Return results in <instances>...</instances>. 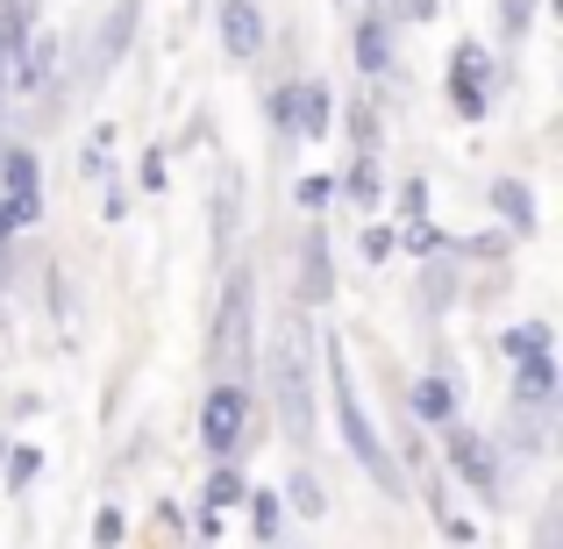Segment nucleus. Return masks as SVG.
Wrapping results in <instances>:
<instances>
[{
  "mask_svg": "<svg viewBox=\"0 0 563 549\" xmlns=\"http://www.w3.org/2000/svg\"><path fill=\"white\" fill-rule=\"evenodd\" d=\"M335 8H357V0H335Z\"/></svg>",
  "mask_w": 563,
  "mask_h": 549,
  "instance_id": "c9c22d12",
  "label": "nucleus"
},
{
  "mask_svg": "<svg viewBox=\"0 0 563 549\" xmlns=\"http://www.w3.org/2000/svg\"><path fill=\"white\" fill-rule=\"evenodd\" d=\"M136 29H143V0H114V8L93 22V36H86V57H79V72H71V86H93V79H108V72L129 57Z\"/></svg>",
  "mask_w": 563,
  "mask_h": 549,
  "instance_id": "423d86ee",
  "label": "nucleus"
},
{
  "mask_svg": "<svg viewBox=\"0 0 563 549\" xmlns=\"http://www.w3.org/2000/svg\"><path fill=\"white\" fill-rule=\"evenodd\" d=\"M393 250H399V229H393V221H372V229H364V257L393 264Z\"/></svg>",
  "mask_w": 563,
  "mask_h": 549,
  "instance_id": "c756f323",
  "label": "nucleus"
},
{
  "mask_svg": "<svg viewBox=\"0 0 563 549\" xmlns=\"http://www.w3.org/2000/svg\"><path fill=\"white\" fill-rule=\"evenodd\" d=\"M143 193H165V143L143 151Z\"/></svg>",
  "mask_w": 563,
  "mask_h": 549,
  "instance_id": "473e14b6",
  "label": "nucleus"
},
{
  "mask_svg": "<svg viewBox=\"0 0 563 549\" xmlns=\"http://www.w3.org/2000/svg\"><path fill=\"white\" fill-rule=\"evenodd\" d=\"M108 151H114V129H93V136H86V151H79V172H86V179H114Z\"/></svg>",
  "mask_w": 563,
  "mask_h": 549,
  "instance_id": "c85d7f7f",
  "label": "nucleus"
},
{
  "mask_svg": "<svg viewBox=\"0 0 563 549\" xmlns=\"http://www.w3.org/2000/svg\"><path fill=\"white\" fill-rule=\"evenodd\" d=\"M257 358V278L243 264H221V300L207 321V371L214 378H250Z\"/></svg>",
  "mask_w": 563,
  "mask_h": 549,
  "instance_id": "f03ea898",
  "label": "nucleus"
},
{
  "mask_svg": "<svg viewBox=\"0 0 563 549\" xmlns=\"http://www.w3.org/2000/svg\"><path fill=\"white\" fill-rule=\"evenodd\" d=\"M264 129H272L278 151H292V79L264 86Z\"/></svg>",
  "mask_w": 563,
  "mask_h": 549,
  "instance_id": "b1692460",
  "label": "nucleus"
},
{
  "mask_svg": "<svg viewBox=\"0 0 563 549\" xmlns=\"http://www.w3.org/2000/svg\"><path fill=\"white\" fill-rule=\"evenodd\" d=\"M0 464H8V493H29V485H36V471H43V450H36V442H8V450H0Z\"/></svg>",
  "mask_w": 563,
  "mask_h": 549,
  "instance_id": "393cba45",
  "label": "nucleus"
},
{
  "mask_svg": "<svg viewBox=\"0 0 563 549\" xmlns=\"http://www.w3.org/2000/svg\"><path fill=\"white\" fill-rule=\"evenodd\" d=\"M435 436H442V464H450L456 479H464L471 493H478V507H485V514H507V479H499V442H493V436H478V428H471L464 414H456V421H442Z\"/></svg>",
  "mask_w": 563,
  "mask_h": 549,
  "instance_id": "20e7f679",
  "label": "nucleus"
},
{
  "mask_svg": "<svg viewBox=\"0 0 563 549\" xmlns=\"http://www.w3.org/2000/svg\"><path fill=\"white\" fill-rule=\"evenodd\" d=\"M335 122H343V136H350V151H357V157H378V136H385L378 94H357L350 108H335Z\"/></svg>",
  "mask_w": 563,
  "mask_h": 549,
  "instance_id": "a211bd4d",
  "label": "nucleus"
},
{
  "mask_svg": "<svg viewBox=\"0 0 563 549\" xmlns=\"http://www.w3.org/2000/svg\"><path fill=\"white\" fill-rule=\"evenodd\" d=\"M243 493H250V485H243V464H207V485H200V514H214V521H221L229 507H243Z\"/></svg>",
  "mask_w": 563,
  "mask_h": 549,
  "instance_id": "aec40b11",
  "label": "nucleus"
},
{
  "mask_svg": "<svg viewBox=\"0 0 563 549\" xmlns=\"http://www.w3.org/2000/svg\"><path fill=\"white\" fill-rule=\"evenodd\" d=\"M0 151H8V143H0Z\"/></svg>",
  "mask_w": 563,
  "mask_h": 549,
  "instance_id": "e433bc0d",
  "label": "nucleus"
},
{
  "mask_svg": "<svg viewBox=\"0 0 563 549\" xmlns=\"http://www.w3.org/2000/svg\"><path fill=\"white\" fill-rule=\"evenodd\" d=\"M435 528H442V536H450V542H471V536H478V528H471L464 514H435Z\"/></svg>",
  "mask_w": 563,
  "mask_h": 549,
  "instance_id": "72a5a7b5",
  "label": "nucleus"
},
{
  "mask_svg": "<svg viewBox=\"0 0 563 549\" xmlns=\"http://www.w3.org/2000/svg\"><path fill=\"white\" fill-rule=\"evenodd\" d=\"M442 94H450L456 122H485V114H493V57H485V43H456L450 51Z\"/></svg>",
  "mask_w": 563,
  "mask_h": 549,
  "instance_id": "0eeeda50",
  "label": "nucleus"
},
{
  "mask_svg": "<svg viewBox=\"0 0 563 549\" xmlns=\"http://www.w3.org/2000/svg\"><path fill=\"white\" fill-rule=\"evenodd\" d=\"M514 414H536V421H550V407H556V364L550 358H528V364H514V399H507Z\"/></svg>",
  "mask_w": 563,
  "mask_h": 549,
  "instance_id": "f3484780",
  "label": "nucleus"
},
{
  "mask_svg": "<svg viewBox=\"0 0 563 549\" xmlns=\"http://www.w3.org/2000/svg\"><path fill=\"white\" fill-rule=\"evenodd\" d=\"M556 329L550 321H514V329H499V358L507 364H528V358H550Z\"/></svg>",
  "mask_w": 563,
  "mask_h": 549,
  "instance_id": "412c9836",
  "label": "nucleus"
},
{
  "mask_svg": "<svg viewBox=\"0 0 563 549\" xmlns=\"http://www.w3.org/2000/svg\"><path fill=\"white\" fill-rule=\"evenodd\" d=\"M207 221H214V272H221L229 250H235V235H243V179H235V165H221L214 200H207Z\"/></svg>",
  "mask_w": 563,
  "mask_h": 549,
  "instance_id": "4468645a",
  "label": "nucleus"
},
{
  "mask_svg": "<svg viewBox=\"0 0 563 549\" xmlns=\"http://www.w3.org/2000/svg\"><path fill=\"white\" fill-rule=\"evenodd\" d=\"M292 207H300V215H329L335 207V172H307V179L292 186Z\"/></svg>",
  "mask_w": 563,
  "mask_h": 549,
  "instance_id": "a878e982",
  "label": "nucleus"
},
{
  "mask_svg": "<svg viewBox=\"0 0 563 549\" xmlns=\"http://www.w3.org/2000/svg\"><path fill=\"white\" fill-rule=\"evenodd\" d=\"M493 22H499L507 43H521L528 29H536V0H493Z\"/></svg>",
  "mask_w": 563,
  "mask_h": 549,
  "instance_id": "bb28decb",
  "label": "nucleus"
},
{
  "mask_svg": "<svg viewBox=\"0 0 563 549\" xmlns=\"http://www.w3.org/2000/svg\"><path fill=\"white\" fill-rule=\"evenodd\" d=\"M250 507V536H257V549H272L278 536H286V499L272 493V485H257V493H243Z\"/></svg>",
  "mask_w": 563,
  "mask_h": 549,
  "instance_id": "4be33fe9",
  "label": "nucleus"
},
{
  "mask_svg": "<svg viewBox=\"0 0 563 549\" xmlns=\"http://www.w3.org/2000/svg\"><path fill=\"white\" fill-rule=\"evenodd\" d=\"M421 221H428V179L407 172V179H399V229H421Z\"/></svg>",
  "mask_w": 563,
  "mask_h": 549,
  "instance_id": "cd10ccee",
  "label": "nucleus"
},
{
  "mask_svg": "<svg viewBox=\"0 0 563 549\" xmlns=\"http://www.w3.org/2000/svg\"><path fill=\"white\" fill-rule=\"evenodd\" d=\"M378 193H385L378 157H350V172L335 179V200H350V207H364V215H378Z\"/></svg>",
  "mask_w": 563,
  "mask_h": 549,
  "instance_id": "6ab92c4d",
  "label": "nucleus"
},
{
  "mask_svg": "<svg viewBox=\"0 0 563 549\" xmlns=\"http://www.w3.org/2000/svg\"><path fill=\"white\" fill-rule=\"evenodd\" d=\"M493 215L507 235H536L542 229V207H536V186L521 179V172H499L493 179Z\"/></svg>",
  "mask_w": 563,
  "mask_h": 549,
  "instance_id": "2eb2a0df",
  "label": "nucleus"
},
{
  "mask_svg": "<svg viewBox=\"0 0 563 549\" xmlns=\"http://www.w3.org/2000/svg\"><path fill=\"white\" fill-rule=\"evenodd\" d=\"M456 300H464V257H456V243H442L435 257L421 264V307L428 315H450Z\"/></svg>",
  "mask_w": 563,
  "mask_h": 549,
  "instance_id": "dca6fc26",
  "label": "nucleus"
},
{
  "mask_svg": "<svg viewBox=\"0 0 563 549\" xmlns=\"http://www.w3.org/2000/svg\"><path fill=\"white\" fill-rule=\"evenodd\" d=\"M264 371H272V414L286 428V442L292 450H314V364H307V336L278 329Z\"/></svg>",
  "mask_w": 563,
  "mask_h": 549,
  "instance_id": "7ed1b4c3",
  "label": "nucleus"
},
{
  "mask_svg": "<svg viewBox=\"0 0 563 549\" xmlns=\"http://www.w3.org/2000/svg\"><path fill=\"white\" fill-rule=\"evenodd\" d=\"M214 36H221V51H229L235 65H250V57L272 43V22H264L257 0H214Z\"/></svg>",
  "mask_w": 563,
  "mask_h": 549,
  "instance_id": "1a4fd4ad",
  "label": "nucleus"
},
{
  "mask_svg": "<svg viewBox=\"0 0 563 549\" xmlns=\"http://www.w3.org/2000/svg\"><path fill=\"white\" fill-rule=\"evenodd\" d=\"M100 221H129V186L100 179Z\"/></svg>",
  "mask_w": 563,
  "mask_h": 549,
  "instance_id": "2f4dec72",
  "label": "nucleus"
},
{
  "mask_svg": "<svg viewBox=\"0 0 563 549\" xmlns=\"http://www.w3.org/2000/svg\"><path fill=\"white\" fill-rule=\"evenodd\" d=\"M300 300L329 307L335 300V250H329V221H307L300 229Z\"/></svg>",
  "mask_w": 563,
  "mask_h": 549,
  "instance_id": "9b49d317",
  "label": "nucleus"
},
{
  "mask_svg": "<svg viewBox=\"0 0 563 549\" xmlns=\"http://www.w3.org/2000/svg\"><path fill=\"white\" fill-rule=\"evenodd\" d=\"M393 36H399V22L372 0V8L357 14V36H350V43H357V72H364L372 86L385 79V72H393Z\"/></svg>",
  "mask_w": 563,
  "mask_h": 549,
  "instance_id": "f8f14e48",
  "label": "nucleus"
},
{
  "mask_svg": "<svg viewBox=\"0 0 563 549\" xmlns=\"http://www.w3.org/2000/svg\"><path fill=\"white\" fill-rule=\"evenodd\" d=\"M407 407H413V421H421V428L456 421V414H464V378H456V364L421 371V378L407 385Z\"/></svg>",
  "mask_w": 563,
  "mask_h": 549,
  "instance_id": "9d476101",
  "label": "nucleus"
},
{
  "mask_svg": "<svg viewBox=\"0 0 563 549\" xmlns=\"http://www.w3.org/2000/svg\"><path fill=\"white\" fill-rule=\"evenodd\" d=\"M335 136V94L321 79H292V143H329Z\"/></svg>",
  "mask_w": 563,
  "mask_h": 549,
  "instance_id": "ddd939ff",
  "label": "nucleus"
},
{
  "mask_svg": "<svg viewBox=\"0 0 563 549\" xmlns=\"http://www.w3.org/2000/svg\"><path fill=\"white\" fill-rule=\"evenodd\" d=\"M250 442V385L243 378H214L200 399V450L207 464H243Z\"/></svg>",
  "mask_w": 563,
  "mask_h": 549,
  "instance_id": "39448f33",
  "label": "nucleus"
},
{
  "mask_svg": "<svg viewBox=\"0 0 563 549\" xmlns=\"http://www.w3.org/2000/svg\"><path fill=\"white\" fill-rule=\"evenodd\" d=\"M286 514H300V521H321V514H329V493H321L314 464H300V471L286 479Z\"/></svg>",
  "mask_w": 563,
  "mask_h": 549,
  "instance_id": "5701e85b",
  "label": "nucleus"
},
{
  "mask_svg": "<svg viewBox=\"0 0 563 549\" xmlns=\"http://www.w3.org/2000/svg\"><path fill=\"white\" fill-rule=\"evenodd\" d=\"M321 371H329V399H335V436H343V450L357 457V471L378 485L385 499H407V471H399V457L385 450V436H378V421L364 414V399H357V378H350V358H343V336H321Z\"/></svg>",
  "mask_w": 563,
  "mask_h": 549,
  "instance_id": "f257e3e1",
  "label": "nucleus"
},
{
  "mask_svg": "<svg viewBox=\"0 0 563 549\" xmlns=\"http://www.w3.org/2000/svg\"><path fill=\"white\" fill-rule=\"evenodd\" d=\"M272 549H292V542H286V536H278V542H272Z\"/></svg>",
  "mask_w": 563,
  "mask_h": 549,
  "instance_id": "f704fd0d",
  "label": "nucleus"
},
{
  "mask_svg": "<svg viewBox=\"0 0 563 549\" xmlns=\"http://www.w3.org/2000/svg\"><path fill=\"white\" fill-rule=\"evenodd\" d=\"M0 207H8V221H14V235L22 229H36L43 221V186H36V151H0Z\"/></svg>",
  "mask_w": 563,
  "mask_h": 549,
  "instance_id": "6e6552de",
  "label": "nucleus"
},
{
  "mask_svg": "<svg viewBox=\"0 0 563 549\" xmlns=\"http://www.w3.org/2000/svg\"><path fill=\"white\" fill-rule=\"evenodd\" d=\"M122 536H129V521H122L114 507H100V514H93V549H114Z\"/></svg>",
  "mask_w": 563,
  "mask_h": 549,
  "instance_id": "7c9ffc66",
  "label": "nucleus"
}]
</instances>
